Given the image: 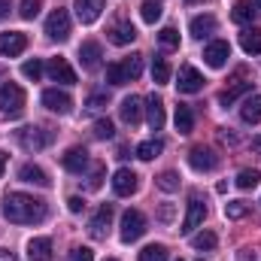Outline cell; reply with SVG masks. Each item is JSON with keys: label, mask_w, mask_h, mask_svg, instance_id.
Here are the masks:
<instances>
[{"label": "cell", "mask_w": 261, "mask_h": 261, "mask_svg": "<svg viewBox=\"0 0 261 261\" xmlns=\"http://www.w3.org/2000/svg\"><path fill=\"white\" fill-rule=\"evenodd\" d=\"M46 200L34 195H24V192H9L3 197V216L12 222V225H37L46 219Z\"/></svg>", "instance_id": "obj_1"}, {"label": "cell", "mask_w": 261, "mask_h": 261, "mask_svg": "<svg viewBox=\"0 0 261 261\" xmlns=\"http://www.w3.org/2000/svg\"><path fill=\"white\" fill-rule=\"evenodd\" d=\"M24 103H28V94H24L21 85H15V82L0 85V113H3V116L18 119V116L24 113Z\"/></svg>", "instance_id": "obj_2"}, {"label": "cell", "mask_w": 261, "mask_h": 261, "mask_svg": "<svg viewBox=\"0 0 261 261\" xmlns=\"http://www.w3.org/2000/svg\"><path fill=\"white\" fill-rule=\"evenodd\" d=\"M52 140H55V130H49V128L28 125V128L18 130V146H21V149H28V152H40V149H46Z\"/></svg>", "instance_id": "obj_3"}, {"label": "cell", "mask_w": 261, "mask_h": 261, "mask_svg": "<svg viewBox=\"0 0 261 261\" xmlns=\"http://www.w3.org/2000/svg\"><path fill=\"white\" fill-rule=\"evenodd\" d=\"M46 34H49V40H58V43H64L67 37H70V12L67 9H52V15L46 18Z\"/></svg>", "instance_id": "obj_4"}, {"label": "cell", "mask_w": 261, "mask_h": 261, "mask_svg": "<svg viewBox=\"0 0 261 261\" xmlns=\"http://www.w3.org/2000/svg\"><path fill=\"white\" fill-rule=\"evenodd\" d=\"M146 234V216L140 213V210H128L125 216H122V240L125 243H134V240H140Z\"/></svg>", "instance_id": "obj_5"}, {"label": "cell", "mask_w": 261, "mask_h": 261, "mask_svg": "<svg viewBox=\"0 0 261 261\" xmlns=\"http://www.w3.org/2000/svg\"><path fill=\"white\" fill-rule=\"evenodd\" d=\"M203 219H206V200L195 192V195L189 197V213H186V222H182L179 231H182V234H192L195 228L203 225Z\"/></svg>", "instance_id": "obj_6"}, {"label": "cell", "mask_w": 261, "mask_h": 261, "mask_svg": "<svg viewBox=\"0 0 261 261\" xmlns=\"http://www.w3.org/2000/svg\"><path fill=\"white\" fill-rule=\"evenodd\" d=\"M176 88H179V94H197L203 88L200 70H195L192 64H182L179 67V76H176Z\"/></svg>", "instance_id": "obj_7"}, {"label": "cell", "mask_w": 261, "mask_h": 261, "mask_svg": "<svg viewBox=\"0 0 261 261\" xmlns=\"http://www.w3.org/2000/svg\"><path fill=\"white\" fill-rule=\"evenodd\" d=\"M28 49V37L21 34V31H6V34H0V55L3 58H15V55H21Z\"/></svg>", "instance_id": "obj_8"}, {"label": "cell", "mask_w": 261, "mask_h": 261, "mask_svg": "<svg viewBox=\"0 0 261 261\" xmlns=\"http://www.w3.org/2000/svg\"><path fill=\"white\" fill-rule=\"evenodd\" d=\"M43 107L52 110V113H58V116H67L73 110V97L67 91H58V88H46L43 91Z\"/></svg>", "instance_id": "obj_9"}, {"label": "cell", "mask_w": 261, "mask_h": 261, "mask_svg": "<svg viewBox=\"0 0 261 261\" xmlns=\"http://www.w3.org/2000/svg\"><path fill=\"white\" fill-rule=\"evenodd\" d=\"M189 164L195 167L197 173H206V170H216L219 167V155L213 149H206V146H195L189 152Z\"/></svg>", "instance_id": "obj_10"}, {"label": "cell", "mask_w": 261, "mask_h": 261, "mask_svg": "<svg viewBox=\"0 0 261 261\" xmlns=\"http://www.w3.org/2000/svg\"><path fill=\"white\" fill-rule=\"evenodd\" d=\"M110 222H113V203H103V206L97 210V216L88 222V234H91L94 240H107Z\"/></svg>", "instance_id": "obj_11"}, {"label": "cell", "mask_w": 261, "mask_h": 261, "mask_svg": "<svg viewBox=\"0 0 261 261\" xmlns=\"http://www.w3.org/2000/svg\"><path fill=\"white\" fill-rule=\"evenodd\" d=\"M228 58H231V46H228L225 40H213V43L203 49V61H206V67H213V70L225 67Z\"/></svg>", "instance_id": "obj_12"}, {"label": "cell", "mask_w": 261, "mask_h": 261, "mask_svg": "<svg viewBox=\"0 0 261 261\" xmlns=\"http://www.w3.org/2000/svg\"><path fill=\"white\" fill-rule=\"evenodd\" d=\"M103 6H107V0H76V3H73L76 18H79L82 24H94V21L100 18Z\"/></svg>", "instance_id": "obj_13"}, {"label": "cell", "mask_w": 261, "mask_h": 261, "mask_svg": "<svg viewBox=\"0 0 261 261\" xmlns=\"http://www.w3.org/2000/svg\"><path fill=\"white\" fill-rule=\"evenodd\" d=\"M61 167H64L67 173H82L88 167V152L82 146H70L64 155H61Z\"/></svg>", "instance_id": "obj_14"}, {"label": "cell", "mask_w": 261, "mask_h": 261, "mask_svg": "<svg viewBox=\"0 0 261 261\" xmlns=\"http://www.w3.org/2000/svg\"><path fill=\"white\" fill-rule=\"evenodd\" d=\"M119 116H122V122L125 125H140V119H143V97H137V94H130L122 100V107H119Z\"/></svg>", "instance_id": "obj_15"}, {"label": "cell", "mask_w": 261, "mask_h": 261, "mask_svg": "<svg viewBox=\"0 0 261 261\" xmlns=\"http://www.w3.org/2000/svg\"><path fill=\"white\" fill-rule=\"evenodd\" d=\"M113 192L119 197H130L137 192V173L128 170V167H122V170H116V176H113Z\"/></svg>", "instance_id": "obj_16"}, {"label": "cell", "mask_w": 261, "mask_h": 261, "mask_svg": "<svg viewBox=\"0 0 261 261\" xmlns=\"http://www.w3.org/2000/svg\"><path fill=\"white\" fill-rule=\"evenodd\" d=\"M46 70H49V76H52L55 82H61V85H76V70L67 64V58H52Z\"/></svg>", "instance_id": "obj_17"}, {"label": "cell", "mask_w": 261, "mask_h": 261, "mask_svg": "<svg viewBox=\"0 0 261 261\" xmlns=\"http://www.w3.org/2000/svg\"><path fill=\"white\" fill-rule=\"evenodd\" d=\"M100 58H103L100 43L88 40V43H82V46H79V61H82V67H85V70H97V67H100Z\"/></svg>", "instance_id": "obj_18"}, {"label": "cell", "mask_w": 261, "mask_h": 261, "mask_svg": "<svg viewBox=\"0 0 261 261\" xmlns=\"http://www.w3.org/2000/svg\"><path fill=\"white\" fill-rule=\"evenodd\" d=\"M18 179L21 182H31V186H40V189H49V176H46V170L43 167H37V164H21L18 167Z\"/></svg>", "instance_id": "obj_19"}, {"label": "cell", "mask_w": 261, "mask_h": 261, "mask_svg": "<svg viewBox=\"0 0 261 261\" xmlns=\"http://www.w3.org/2000/svg\"><path fill=\"white\" fill-rule=\"evenodd\" d=\"M137 40V28L130 24V21H116L113 28H110V43H116V46H130Z\"/></svg>", "instance_id": "obj_20"}, {"label": "cell", "mask_w": 261, "mask_h": 261, "mask_svg": "<svg viewBox=\"0 0 261 261\" xmlns=\"http://www.w3.org/2000/svg\"><path fill=\"white\" fill-rule=\"evenodd\" d=\"M28 261H52V240L49 237H34L28 243Z\"/></svg>", "instance_id": "obj_21"}, {"label": "cell", "mask_w": 261, "mask_h": 261, "mask_svg": "<svg viewBox=\"0 0 261 261\" xmlns=\"http://www.w3.org/2000/svg\"><path fill=\"white\" fill-rule=\"evenodd\" d=\"M216 24H219V21H216V15H210V12H206V15H195V18H192L189 31H192V37L203 40V37H210V34L216 31Z\"/></svg>", "instance_id": "obj_22"}, {"label": "cell", "mask_w": 261, "mask_h": 261, "mask_svg": "<svg viewBox=\"0 0 261 261\" xmlns=\"http://www.w3.org/2000/svg\"><path fill=\"white\" fill-rule=\"evenodd\" d=\"M146 116H149V128L152 130H161L164 128V103H161V97H149L146 100Z\"/></svg>", "instance_id": "obj_23"}, {"label": "cell", "mask_w": 261, "mask_h": 261, "mask_svg": "<svg viewBox=\"0 0 261 261\" xmlns=\"http://www.w3.org/2000/svg\"><path fill=\"white\" fill-rule=\"evenodd\" d=\"M240 119H243L246 125H258L261 122V94H252V97L243 100V107H240Z\"/></svg>", "instance_id": "obj_24"}, {"label": "cell", "mask_w": 261, "mask_h": 261, "mask_svg": "<svg viewBox=\"0 0 261 261\" xmlns=\"http://www.w3.org/2000/svg\"><path fill=\"white\" fill-rule=\"evenodd\" d=\"M246 91H252V82H234V85H228V88L219 94V103H222V107H231V103H237Z\"/></svg>", "instance_id": "obj_25"}, {"label": "cell", "mask_w": 261, "mask_h": 261, "mask_svg": "<svg viewBox=\"0 0 261 261\" xmlns=\"http://www.w3.org/2000/svg\"><path fill=\"white\" fill-rule=\"evenodd\" d=\"M173 122H176V130L179 134H192L195 130V113H192V107L189 103H179L176 113H173Z\"/></svg>", "instance_id": "obj_26"}, {"label": "cell", "mask_w": 261, "mask_h": 261, "mask_svg": "<svg viewBox=\"0 0 261 261\" xmlns=\"http://www.w3.org/2000/svg\"><path fill=\"white\" fill-rule=\"evenodd\" d=\"M240 49L246 55H261V31L258 28H246L240 34Z\"/></svg>", "instance_id": "obj_27"}, {"label": "cell", "mask_w": 261, "mask_h": 261, "mask_svg": "<svg viewBox=\"0 0 261 261\" xmlns=\"http://www.w3.org/2000/svg\"><path fill=\"white\" fill-rule=\"evenodd\" d=\"M252 15H255L252 0H237V3H234V9H231V18H234L237 24H249V21H252Z\"/></svg>", "instance_id": "obj_28"}, {"label": "cell", "mask_w": 261, "mask_h": 261, "mask_svg": "<svg viewBox=\"0 0 261 261\" xmlns=\"http://www.w3.org/2000/svg\"><path fill=\"white\" fill-rule=\"evenodd\" d=\"M161 149H164V143H161L158 137H155V140H146V143L137 146V158H140V161H152V158L161 155Z\"/></svg>", "instance_id": "obj_29"}, {"label": "cell", "mask_w": 261, "mask_h": 261, "mask_svg": "<svg viewBox=\"0 0 261 261\" xmlns=\"http://www.w3.org/2000/svg\"><path fill=\"white\" fill-rule=\"evenodd\" d=\"M258 182H261V173L255 170V167H246V170H240V173H237V179H234V186H237V189H243V192L255 189Z\"/></svg>", "instance_id": "obj_30"}, {"label": "cell", "mask_w": 261, "mask_h": 261, "mask_svg": "<svg viewBox=\"0 0 261 261\" xmlns=\"http://www.w3.org/2000/svg\"><path fill=\"white\" fill-rule=\"evenodd\" d=\"M152 79H155V85H167L170 82V64H167V58H152Z\"/></svg>", "instance_id": "obj_31"}, {"label": "cell", "mask_w": 261, "mask_h": 261, "mask_svg": "<svg viewBox=\"0 0 261 261\" xmlns=\"http://www.w3.org/2000/svg\"><path fill=\"white\" fill-rule=\"evenodd\" d=\"M122 70H125V76L130 79H140V73H143V55H128V58H122Z\"/></svg>", "instance_id": "obj_32"}, {"label": "cell", "mask_w": 261, "mask_h": 261, "mask_svg": "<svg viewBox=\"0 0 261 261\" xmlns=\"http://www.w3.org/2000/svg\"><path fill=\"white\" fill-rule=\"evenodd\" d=\"M140 15H143V21H146V24H155V21L161 18V3H158V0H143Z\"/></svg>", "instance_id": "obj_33"}, {"label": "cell", "mask_w": 261, "mask_h": 261, "mask_svg": "<svg viewBox=\"0 0 261 261\" xmlns=\"http://www.w3.org/2000/svg\"><path fill=\"white\" fill-rule=\"evenodd\" d=\"M155 186H158L161 192H176V189H179V173H173V170H164V173L155 179Z\"/></svg>", "instance_id": "obj_34"}, {"label": "cell", "mask_w": 261, "mask_h": 261, "mask_svg": "<svg viewBox=\"0 0 261 261\" xmlns=\"http://www.w3.org/2000/svg\"><path fill=\"white\" fill-rule=\"evenodd\" d=\"M140 261H167V246H161V243L146 246V249L140 252Z\"/></svg>", "instance_id": "obj_35"}, {"label": "cell", "mask_w": 261, "mask_h": 261, "mask_svg": "<svg viewBox=\"0 0 261 261\" xmlns=\"http://www.w3.org/2000/svg\"><path fill=\"white\" fill-rule=\"evenodd\" d=\"M216 243H219V237L213 231H200V234L192 237V246L195 249H216Z\"/></svg>", "instance_id": "obj_36"}, {"label": "cell", "mask_w": 261, "mask_h": 261, "mask_svg": "<svg viewBox=\"0 0 261 261\" xmlns=\"http://www.w3.org/2000/svg\"><path fill=\"white\" fill-rule=\"evenodd\" d=\"M225 216L228 219H243V216H249V203L246 200H228L225 203Z\"/></svg>", "instance_id": "obj_37"}, {"label": "cell", "mask_w": 261, "mask_h": 261, "mask_svg": "<svg viewBox=\"0 0 261 261\" xmlns=\"http://www.w3.org/2000/svg\"><path fill=\"white\" fill-rule=\"evenodd\" d=\"M107 82H110V85H128V76H125V70H122V61H116V64L107 67Z\"/></svg>", "instance_id": "obj_38"}, {"label": "cell", "mask_w": 261, "mask_h": 261, "mask_svg": "<svg viewBox=\"0 0 261 261\" xmlns=\"http://www.w3.org/2000/svg\"><path fill=\"white\" fill-rule=\"evenodd\" d=\"M158 43H161L164 49H179V34H176L173 28H161V34H158Z\"/></svg>", "instance_id": "obj_39"}, {"label": "cell", "mask_w": 261, "mask_h": 261, "mask_svg": "<svg viewBox=\"0 0 261 261\" xmlns=\"http://www.w3.org/2000/svg\"><path fill=\"white\" fill-rule=\"evenodd\" d=\"M40 6H43L40 0H21V6H18V15L31 21V18H37V15H40Z\"/></svg>", "instance_id": "obj_40"}, {"label": "cell", "mask_w": 261, "mask_h": 261, "mask_svg": "<svg viewBox=\"0 0 261 261\" xmlns=\"http://www.w3.org/2000/svg\"><path fill=\"white\" fill-rule=\"evenodd\" d=\"M103 186V164L97 161L94 167H91V173H88V192H97Z\"/></svg>", "instance_id": "obj_41"}, {"label": "cell", "mask_w": 261, "mask_h": 261, "mask_svg": "<svg viewBox=\"0 0 261 261\" xmlns=\"http://www.w3.org/2000/svg\"><path fill=\"white\" fill-rule=\"evenodd\" d=\"M113 134H116V128H113L110 119H97V122H94V137H97V140H110Z\"/></svg>", "instance_id": "obj_42"}, {"label": "cell", "mask_w": 261, "mask_h": 261, "mask_svg": "<svg viewBox=\"0 0 261 261\" xmlns=\"http://www.w3.org/2000/svg\"><path fill=\"white\" fill-rule=\"evenodd\" d=\"M21 73L37 82V79L43 76V61H37V58H34V61H24V64H21Z\"/></svg>", "instance_id": "obj_43"}, {"label": "cell", "mask_w": 261, "mask_h": 261, "mask_svg": "<svg viewBox=\"0 0 261 261\" xmlns=\"http://www.w3.org/2000/svg\"><path fill=\"white\" fill-rule=\"evenodd\" d=\"M103 107H107V94H91L85 100V113H100Z\"/></svg>", "instance_id": "obj_44"}, {"label": "cell", "mask_w": 261, "mask_h": 261, "mask_svg": "<svg viewBox=\"0 0 261 261\" xmlns=\"http://www.w3.org/2000/svg\"><path fill=\"white\" fill-rule=\"evenodd\" d=\"M70 261H94V252L88 246H76V249H70Z\"/></svg>", "instance_id": "obj_45"}, {"label": "cell", "mask_w": 261, "mask_h": 261, "mask_svg": "<svg viewBox=\"0 0 261 261\" xmlns=\"http://www.w3.org/2000/svg\"><path fill=\"white\" fill-rule=\"evenodd\" d=\"M173 216H176V206H173V203H164V206L158 210V219H161L164 225H167V222H173Z\"/></svg>", "instance_id": "obj_46"}, {"label": "cell", "mask_w": 261, "mask_h": 261, "mask_svg": "<svg viewBox=\"0 0 261 261\" xmlns=\"http://www.w3.org/2000/svg\"><path fill=\"white\" fill-rule=\"evenodd\" d=\"M67 206H70V213H82V210H85V200H82V197H70Z\"/></svg>", "instance_id": "obj_47"}, {"label": "cell", "mask_w": 261, "mask_h": 261, "mask_svg": "<svg viewBox=\"0 0 261 261\" xmlns=\"http://www.w3.org/2000/svg\"><path fill=\"white\" fill-rule=\"evenodd\" d=\"M240 261H258L255 258V252H249V249H240V255H237Z\"/></svg>", "instance_id": "obj_48"}, {"label": "cell", "mask_w": 261, "mask_h": 261, "mask_svg": "<svg viewBox=\"0 0 261 261\" xmlns=\"http://www.w3.org/2000/svg\"><path fill=\"white\" fill-rule=\"evenodd\" d=\"M9 6H12V0H0V18L9 15Z\"/></svg>", "instance_id": "obj_49"}, {"label": "cell", "mask_w": 261, "mask_h": 261, "mask_svg": "<svg viewBox=\"0 0 261 261\" xmlns=\"http://www.w3.org/2000/svg\"><path fill=\"white\" fill-rule=\"evenodd\" d=\"M0 261H18L12 252H6V249H0Z\"/></svg>", "instance_id": "obj_50"}, {"label": "cell", "mask_w": 261, "mask_h": 261, "mask_svg": "<svg viewBox=\"0 0 261 261\" xmlns=\"http://www.w3.org/2000/svg\"><path fill=\"white\" fill-rule=\"evenodd\" d=\"M252 149L261 155V134H258V137H252Z\"/></svg>", "instance_id": "obj_51"}, {"label": "cell", "mask_w": 261, "mask_h": 261, "mask_svg": "<svg viewBox=\"0 0 261 261\" xmlns=\"http://www.w3.org/2000/svg\"><path fill=\"white\" fill-rule=\"evenodd\" d=\"M3 167H6V152H0V179H3Z\"/></svg>", "instance_id": "obj_52"}, {"label": "cell", "mask_w": 261, "mask_h": 261, "mask_svg": "<svg viewBox=\"0 0 261 261\" xmlns=\"http://www.w3.org/2000/svg\"><path fill=\"white\" fill-rule=\"evenodd\" d=\"M3 76H6V70H3V67H0V79H3Z\"/></svg>", "instance_id": "obj_53"}, {"label": "cell", "mask_w": 261, "mask_h": 261, "mask_svg": "<svg viewBox=\"0 0 261 261\" xmlns=\"http://www.w3.org/2000/svg\"><path fill=\"white\" fill-rule=\"evenodd\" d=\"M255 6H258V9H261V0H255Z\"/></svg>", "instance_id": "obj_54"}, {"label": "cell", "mask_w": 261, "mask_h": 261, "mask_svg": "<svg viewBox=\"0 0 261 261\" xmlns=\"http://www.w3.org/2000/svg\"><path fill=\"white\" fill-rule=\"evenodd\" d=\"M107 261H119V258H107Z\"/></svg>", "instance_id": "obj_55"}, {"label": "cell", "mask_w": 261, "mask_h": 261, "mask_svg": "<svg viewBox=\"0 0 261 261\" xmlns=\"http://www.w3.org/2000/svg\"><path fill=\"white\" fill-rule=\"evenodd\" d=\"M197 261H203V258H197Z\"/></svg>", "instance_id": "obj_56"}, {"label": "cell", "mask_w": 261, "mask_h": 261, "mask_svg": "<svg viewBox=\"0 0 261 261\" xmlns=\"http://www.w3.org/2000/svg\"><path fill=\"white\" fill-rule=\"evenodd\" d=\"M179 261H182V258H179Z\"/></svg>", "instance_id": "obj_57"}]
</instances>
